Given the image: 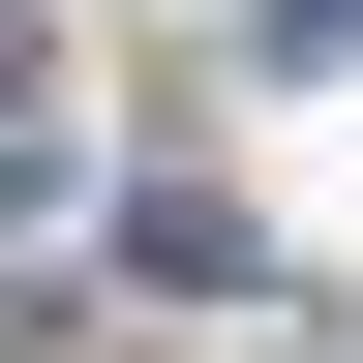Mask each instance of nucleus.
Here are the masks:
<instances>
[{
	"label": "nucleus",
	"instance_id": "obj_1",
	"mask_svg": "<svg viewBox=\"0 0 363 363\" xmlns=\"http://www.w3.org/2000/svg\"><path fill=\"white\" fill-rule=\"evenodd\" d=\"M0 242H30V61H0Z\"/></svg>",
	"mask_w": 363,
	"mask_h": 363
}]
</instances>
